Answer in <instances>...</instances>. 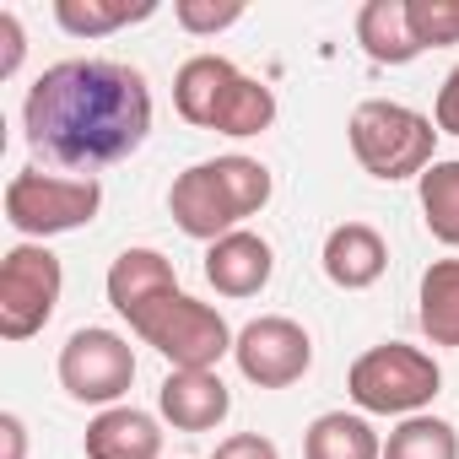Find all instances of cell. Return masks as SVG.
<instances>
[{
	"instance_id": "cell-1",
	"label": "cell",
	"mask_w": 459,
	"mask_h": 459,
	"mask_svg": "<svg viewBox=\"0 0 459 459\" xmlns=\"http://www.w3.org/2000/svg\"><path fill=\"white\" fill-rule=\"evenodd\" d=\"M22 130L44 162L92 178V168L125 162L146 146L152 87L125 60H60L28 87Z\"/></svg>"
},
{
	"instance_id": "cell-2",
	"label": "cell",
	"mask_w": 459,
	"mask_h": 459,
	"mask_svg": "<svg viewBox=\"0 0 459 459\" xmlns=\"http://www.w3.org/2000/svg\"><path fill=\"white\" fill-rule=\"evenodd\" d=\"M265 200H271V168L255 157H238V152L184 168L168 189V211L178 221V233L200 238V244L238 233V221L265 211Z\"/></svg>"
},
{
	"instance_id": "cell-3",
	"label": "cell",
	"mask_w": 459,
	"mask_h": 459,
	"mask_svg": "<svg viewBox=\"0 0 459 459\" xmlns=\"http://www.w3.org/2000/svg\"><path fill=\"white\" fill-rule=\"evenodd\" d=\"M351 152L357 162L394 184V178H421L432 162H437V125L405 103H389V98H368L357 114H351Z\"/></svg>"
},
{
	"instance_id": "cell-4",
	"label": "cell",
	"mask_w": 459,
	"mask_h": 459,
	"mask_svg": "<svg viewBox=\"0 0 459 459\" xmlns=\"http://www.w3.org/2000/svg\"><path fill=\"white\" fill-rule=\"evenodd\" d=\"M437 389H443L437 362L405 341H384V346L362 351L346 373V394L373 416H421Z\"/></svg>"
},
{
	"instance_id": "cell-5",
	"label": "cell",
	"mask_w": 459,
	"mask_h": 459,
	"mask_svg": "<svg viewBox=\"0 0 459 459\" xmlns=\"http://www.w3.org/2000/svg\"><path fill=\"white\" fill-rule=\"evenodd\" d=\"M130 330H135L157 357H168L173 368H189V373H216V362L233 351V341H238L211 303H200V298H189V292L157 303V308L141 314Z\"/></svg>"
},
{
	"instance_id": "cell-6",
	"label": "cell",
	"mask_w": 459,
	"mask_h": 459,
	"mask_svg": "<svg viewBox=\"0 0 459 459\" xmlns=\"http://www.w3.org/2000/svg\"><path fill=\"white\" fill-rule=\"evenodd\" d=\"M103 205V184L98 178H60V173H39L22 168L6 184V221L22 238H55V233H76L87 227Z\"/></svg>"
},
{
	"instance_id": "cell-7",
	"label": "cell",
	"mask_w": 459,
	"mask_h": 459,
	"mask_svg": "<svg viewBox=\"0 0 459 459\" xmlns=\"http://www.w3.org/2000/svg\"><path fill=\"white\" fill-rule=\"evenodd\" d=\"M60 255H49L44 244H17L0 260V335L6 341H33L55 308H60Z\"/></svg>"
},
{
	"instance_id": "cell-8",
	"label": "cell",
	"mask_w": 459,
	"mask_h": 459,
	"mask_svg": "<svg viewBox=\"0 0 459 459\" xmlns=\"http://www.w3.org/2000/svg\"><path fill=\"white\" fill-rule=\"evenodd\" d=\"M60 384L71 400L82 405H119L125 389L135 384V351L125 335L114 330H76L65 346H60Z\"/></svg>"
},
{
	"instance_id": "cell-9",
	"label": "cell",
	"mask_w": 459,
	"mask_h": 459,
	"mask_svg": "<svg viewBox=\"0 0 459 459\" xmlns=\"http://www.w3.org/2000/svg\"><path fill=\"white\" fill-rule=\"evenodd\" d=\"M233 357H238V373L260 389H287L298 384L308 368H314V341L298 319L287 314H265V319H249L233 341Z\"/></svg>"
},
{
	"instance_id": "cell-10",
	"label": "cell",
	"mask_w": 459,
	"mask_h": 459,
	"mask_svg": "<svg viewBox=\"0 0 459 459\" xmlns=\"http://www.w3.org/2000/svg\"><path fill=\"white\" fill-rule=\"evenodd\" d=\"M168 298H178V271H173L168 255H157V249H125L108 265V303H114L119 319L135 325L141 314H152Z\"/></svg>"
},
{
	"instance_id": "cell-11",
	"label": "cell",
	"mask_w": 459,
	"mask_h": 459,
	"mask_svg": "<svg viewBox=\"0 0 459 459\" xmlns=\"http://www.w3.org/2000/svg\"><path fill=\"white\" fill-rule=\"evenodd\" d=\"M157 411L162 421H173L178 432H211L227 421L233 411V389H227L216 373H189V368H173L157 389Z\"/></svg>"
},
{
	"instance_id": "cell-12",
	"label": "cell",
	"mask_w": 459,
	"mask_h": 459,
	"mask_svg": "<svg viewBox=\"0 0 459 459\" xmlns=\"http://www.w3.org/2000/svg\"><path fill=\"white\" fill-rule=\"evenodd\" d=\"M276 271V255L260 233H249V227H238V233H227L205 249V281L221 292V298H255L265 292Z\"/></svg>"
},
{
	"instance_id": "cell-13",
	"label": "cell",
	"mask_w": 459,
	"mask_h": 459,
	"mask_svg": "<svg viewBox=\"0 0 459 459\" xmlns=\"http://www.w3.org/2000/svg\"><path fill=\"white\" fill-rule=\"evenodd\" d=\"M238 76H244V71H238L233 60H221V55H195V60H184L178 76H173V108H178V119L211 130L216 114H221V103H227V92L238 87Z\"/></svg>"
},
{
	"instance_id": "cell-14",
	"label": "cell",
	"mask_w": 459,
	"mask_h": 459,
	"mask_svg": "<svg viewBox=\"0 0 459 459\" xmlns=\"http://www.w3.org/2000/svg\"><path fill=\"white\" fill-rule=\"evenodd\" d=\"M389 271V244L373 233L368 221H341L335 233L325 238V276L346 292H362L373 287L378 276Z\"/></svg>"
},
{
	"instance_id": "cell-15",
	"label": "cell",
	"mask_w": 459,
	"mask_h": 459,
	"mask_svg": "<svg viewBox=\"0 0 459 459\" xmlns=\"http://www.w3.org/2000/svg\"><path fill=\"white\" fill-rule=\"evenodd\" d=\"M87 459H162L157 416L135 405H108L87 427Z\"/></svg>"
},
{
	"instance_id": "cell-16",
	"label": "cell",
	"mask_w": 459,
	"mask_h": 459,
	"mask_svg": "<svg viewBox=\"0 0 459 459\" xmlns=\"http://www.w3.org/2000/svg\"><path fill=\"white\" fill-rule=\"evenodd\" d=\"M357 44L373 65H411L416 55H427L411 33V0H368L357 12Z\"/></svg>"
},
{
	"instance_id": "cell-17",
	"label": "cell",
	"mask_w": 459,
	"mask_h": 459,
	"mask_svg": "<svg viewBox=\"0 0 459 459\" xmlns=\"http://www.w3.org/2000/svg\"><path fill=\"white\" fill-rule=\"evenodd\" d=\"M303 459H384V443H378V432L368 427V416L325 411V416H314V427L303 432Z\"/></svg>"
},
{
	"instance_id": "cell-18",
	"label": "cell",
	"mask_w": 459,
	"mask_h": 459,
	"mask_svg": "<svg viewBox=\"0 0 459 459\" xmlns=\"http://www.w3.org/2000/svg\"><path fill=\"white\" fill-rule=\"evenodd\" d=\"M421 335L432 346H459V260H432L421 271V298H416Z\"/></svg>"
},
{
	"instance_id": "cell-19",
	"label": "cell",
	"mask_w": 459,
	"mask_h": 459,
	"mask_svg": "<svg viewBox=\"0 0 459 459\" xmlns=\"http://www.w3.org/2000/svg\"><path fill=\"white\" fill-rule=\"evenodd\" d=\"M157 12V0H55V22L71 33V39H103V33H119L130 22H146Z\"/></svg>"
},
{
	"instance_id": "cell-20",
	"label": "cell",
	"mask_w": 459,
	"mask_h": 459,
	"mask_svg": "<svg viewBox=\"0 0 459 459\" xmlns=\"http://www.w3.org/2000/svg\"><path fill=\"white\" fill-rule=\"evenodd\" d=\"M421 216H427V233L448 249H459V157L432 162L421 173Z\"/></svg>"
},
{
	"instance_id": "cell-21",
	"label": "cell",
	"mask_w": 459,
	"mask_h": 459,
	"mask_svg": "<svg viewBox=\"0 0 459 459\" xmlns=\"http://www.w3.org/2000/svg\"><path fill=\"white\" fill-rule=\"evenodd\" d=\"M271 119H276V92L265 87V82H255V76H238V87L227 92V103H221V114H216V135H260V130H271Z\"/></svg>"
},
{
	"instance_id": "cell-22",
	"label": "cell",
	"mask_w": 459,
	"mask_h": 459,
	"mask_svg": "<svg viewBox=\"0 0 459 459\" xmlns=\"http://www.w3.org/2000/svg\"><path fill=\"white\" fill-rule=\"evenodd\" d=\"M384 459H459V432L443 416H405L389 432Z\"/></svg>"
},
{
	"instance_id": "cell-23",
	"label": "cell",
	"mask_w": 459,
	"mask_h": 459,
	"mask_svg": "<svg viewBox=\"0 0 459 459\" xmlns=\"http://www.w3.org/2000/svg\"><path fill=\"white\" fill-rule=\"evenodd\" d=\"M411 33L421 49L459 44V0H411Z\"/></svg>"
},
{
	"instance_id": "cell-24",
	"label": "cell",
	"mask_w": 459,
	"mask_h": 459,
	"mask_svg": "<svg viewBox=\"0 0 459 459\" xmlns=\"http://www.w3.org/2000/svg\"><path fill=\"white\" fill-rule=\"evenodd\" d=\"M173 17H178V28L184 33H200V39H211V33H221V28H233L238 17H244V0H178L173 6Z\"/></svg>"
},
{
	"instance_id": "cell-25",
	"label": "cell",
	"mask_w": 459,
	"mask_h": 459,
	"mask_svg": "<svg viewBox=\"0 0 459 459\" xmlns=\"http://www.w3.org/2000/svg\"><path fill=\"white\" fill-rule=\"evenodd\" d=\"M432 125H437V135H459V65H454V71L443 76V87H437Z\"/></svg>"
},
{
	"instance_id": "cell-26",
	"label": "cell",
	"mask_w": 459,
	"mask_h": 459,
	"mask_svg": "<svg viewBox=\"0 0 459 459\" xmlns=\"http://www.w3.org/2000/svg\"><path fill=\"white\" fill-rule=\"evenodd\" d=\"M22 49H28V39H22V22H17V12H0V76H17V65H22Z\"/></svg>"
},
{
	"instance_id": "cell-27",
	"label": "cell",
	"mask_w": 459,
	"mask_h": 459,
	"mask_svg": "<svg viewBox=\"0 0 459 459\" xmlns=\"http://www.w3.org/2000/svg\"><path fill=\"white\" fill-rule=\"evenodd\" d=\"M211 459H281V454H276V443H271V437H260V432H238V437L216 443V454H211Z\"/></svg>"
},
{
	"instance_id": "cell-28",
	"label": "cell",
	"mask_w": 459,
	"mask_h": 459,
	"mask_svg": "<svg viewBox=\"0 0 459 459\" xmlns=\"http://www.w3.org/2000/svg\"><path fill=\"white\" fill-rule=\"evenodd\" d=\"M0 437H6V459H22L28 454V432H22V416H0Z\"/></svg>"
}]
</instances>
